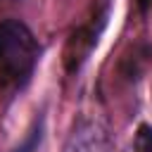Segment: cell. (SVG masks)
I'll list each match as a JSON object with an SVG mask.
<instances>
[{
  "label": "cell",
  "mask_w": 152,
  "mask_h": 152,
  "mask_svg": "<svg viewBox=\"0 0 152 152\" xmlns=\"http://www.w3.org/2000/svg\"><path fill=\"white\" fill-rule=\"evenodd\" d=\"M64 152H112V138L97 121H78L66 138Z\"/></svg>",
  "instance_id": "cell-2"
},
{
  "label": "cell",
  "mask_w": 152,
  "mask_h": 152,
  "mask_svg": "<svg viewBox=\"0 0 152 152\" xmlns=\"http://www.w3.org/2000/svg\"><path fill=\"white\" fill-rule=\"evenodd\" d=\"M40 55L43 48L24 21H0V88L7 95H17L28 86Z\"/></svg>",
  "instance_id": "cell-1"
},
{
  "label": "cell",
  "mask_w": 152,
  "mask_h": 152,
  "mask_svg": "<svg viewBox=\"0 0 152 152\" xmlns=\"http://www.w3.org/2000/svg\"><path fill=\"white\" fill-rule=\"evenodd\" d=\"M135 2H138L140 12H147V10H150V5H152V0H135Z\"/></svg>",
  "instance_id": "cell-5"
},
{
  "label": "cell",
  "mask_w": 152,
  "mask_h": 152,
  "mask_svg": "<svg viewBox=\"0 0 152 152\" xmlns=\"http://www.w3.org/2000/svg\"><path fill=\"white\" fill-rule=\"evenodd\" d=\"M40 140H43V116H38L33 121V126H31L28 135L24 138V142H19L12 152H36L38 145H40Z\"/></svg>",
  "instance_id": "cell-3"
},
{
  "label": "cell",
  "mask_w": 152,
  "mask_h": 152,
  "mask_svg": "<svg viewBox=\"0 0 152 152\" xmlns=\"http://www.w3.org/2000/svg\"><path fill=\"white\" fill-rule=\"evenodd\" d=\"M133 150L135 152H152V126H147V124L138 126V133H135V140H133Z\"/></svg>",
  "instance_id": "cell-4"
},
{
  "label": "cell",
  "mask_w": 152,
  "mask_h": 152,
  "mask_svg": "<svg viewBox=\"0 0 152 152\" xmlns=\"http://www.w3.org/2000/svg\"><path fill=\"white\" fill-rule=\"evenodd\" d=\"M7 2H17V0H7Z\"/></svg>",
  "instance_id": "cell-6"
}]
</instances>
